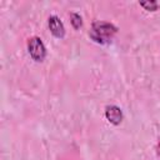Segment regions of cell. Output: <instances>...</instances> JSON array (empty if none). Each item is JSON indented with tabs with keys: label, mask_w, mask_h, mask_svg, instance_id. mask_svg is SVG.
I'll use <instances>...</instances> for the list:
<instances>
[{
	"label": "cell",
	"mask_w": 160,
	"mask_h": 160,
	"mask_svg": "<svg viewBox=\"0 0 160 160\" xmlns=\"http://www.w3.org/2000/svg\"><path fill=\"white\" fill-rule=\"evenodd\" d=\"M116 32H118V28L114 24L109 21L96 20L91 24V30L89 31V36L92 41L101 45H106L111 42V39Z\"/></svg>",
	"instance_id": "1"
},
{
	"label": "cell",
	"mask_w": 160,
	"mask_h": 160,
	"mask_svg": "<svg viewBox=\"0 0 160 160\" xmlns=\"http://www.w3.org/2000/svg\"><path fill=\"white\" fill-rule=\"evenodd\" d=\"M28 52L35 62H42L45 60L48 51H46V46L44 41L41 40V38L31 36L28 40Z\"/></svg>",
	"instance_id": "2"
},
{
	"label": "cell",
	"mask_w": 160,
	"mask_h": 160,
	"mask_svg": "<svg viewBox=\"0 0 160 160\" xmlns=\"http://www.w3.org/2000/svg\"><path fill=\"white\" fill-rule=\"evenodd\" d=\"M104 115H105L106 120L110 124L115 125V126L120 125L122 122V120H124L122 110L118 105H112V104L111 105H106L105 106V110H104Z\"/></svg>",
	"instance_id": "3"
},
{
	"label": "cell",
	"mask_w": 160,
	"mask_h": 160,
	"mask_svg": "<svg viewBox=\"0 0 160 160\" xmlns=\"http://www.w3.org/2000/svg\"><path fill=\"white\" fill-rule=\"evenodd\" d=\"M48 26H49V30L50 32L56 38V39H64L65 36V26H64V22L61 21V19L56 15H50L48 18Z\"/></svg>",
	"instance_id": "4"
},
{
	"label": "cell",
	"mask_w": 160,
	"mask_h": 160,
	"mask_svg": "<svg viewBox=\"0 0 160 160\" xmlns=\"http://www.w3.org/2000/svg\"><path fill=\"white\" fill-rule=\"evenodd\" d=\"M139 5H140L144 10L150 11V12L156 11L158 8H159L158 1H155V0H144V1H139Z\"/></svg>",
	"instance_id": "5"
},
{
	"label": "cell",
	"mask_w": 160,
	"mask_h": 160,
	"mask_svg": "<svg viewBox=\"0 0 160 160\" xmlns=\"http://www.w3.org/2000/svg\"><path fill=\"white\" fill-rule=\"evenodd\" d=\"M70 22H71V26L75 30H79L82 26V18H81V15L78 14V12H70Z\"/></svg>",
	"instance_id": "6"
},
{
	"label": "cell",
	"mask_w": 160,
	"mask_h": 160,
	"mask_svg": "<svg viewBox=\"0 0 160 160\" xmlns=\"http://www.w3.org/2000/svg\"><path fill=\"white\" fill-rule=\"evenodd\" d=\"M156 150H158V155L160 156V139H159V141H158V146H156Z\"/></svg>",
	"instance_id": "7"
}]
</instances>
